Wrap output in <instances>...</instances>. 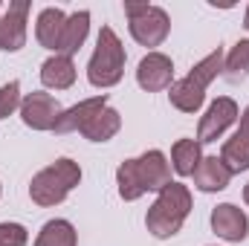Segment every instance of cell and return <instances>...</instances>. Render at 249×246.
<instances>
[{
	"label": "cell",
	"instance_id": "obj_27",
	"mask_svg": "<svg viewBox=\"0 0 249 246\" xmlns=\"http://www.w3.org/2000/svg\"><path fill=\"white\" fill-rule=\"evenodd\" d=\"M0 246H3V244H0Z\"/></svg>",
	"mask_w": 249,
	"mask_h": 246
},
{
	"label": "cell",
	"instance_id": "obj_13",
	"mask_svg": "<svg viewBox=\"0 0 249 246\" xmlns=\"http://www.w3.org/2000/svg\"><path fill=\"white\" fill-rule=\"evenodd\" d=\"M64 26H67V15H64L58 6H50L38 15V23H35V38L44 50H53L58 55L61 50V38H64Z\"/></svg>",
	"mask_w": 249,
	"mask_h": 246
},
{
	"label": "cell",
	"instance_id": "obj_23",
	"mask_svg": "<svg viewBox=\"0 0 249 246\" xmlns=\"http://www.w3.org/2000/svg\"><path fill=\"white\" fill-rule=\"evenodd\" d=\"M29 235L20 223H0V244L3 246H26Z\"/></svg>",
	"mask_w": 249,
	"mask_h": 246
},
{
	"label": "cell",
	"instance_id": "obj_7",
	"mask_svg": "<svg viewBox=\"0 0 249 246\" xmlns=\"http://www.w3.org/2000/svg\"><path fill=\"white\" fill-rule=\"evenodd\" d=\"M235 119H238V105H235V99H229V96L214 99V102L209 105V110L203 113V119H200L197 142L203 145V142H214V139H220V136L226 133V127L235 124Z\"/></svg>",
	"mask_w": 249,
	"mask_h": 246
},
{
	"label": "cell",
	"instance_id": "obj_17",
	"mask_svg": "<svg viewBox=\"0 0 249 246\" xmlns=\"http://www.w3.org/2000/svg\"><path fill=\"white\" fill-rule=\"evenodd\" d=\"M87 32H90V12H72L70 18H67V26H64V38H61V50H58V55H67V58H72L78 50H81V44L87 41Z\"/></svg>",
	"mask_w": 249,
	"mask_h": 246
},
{
	"label": "cell",
	"instance_id": "obj_8",
	"mask_svg": "<svg viewBox=\"0 0 249 246\" xmlns=\"http://www.w3.org/2000/svg\"><path fill=\"white\" fill-rule=\"evenodd\" d=\"M29 9H32L29 0H15L0 15V50L18 53L26 44V18H29Z\"/></svg>",
	"mask_w": 249,
	"mask_h": 246
},
{
	"label": "cell",
	"instance_id": "obj_3",
	"mask_svg": "<svg viewBox=\"0 0 249 246\" xmlns=\"http://www.w3.org/2000/svg\"><path fill=\"white\" fill-rule=\"evenodd\" d=\"M223 61H226V55L217 47L214 53H209L200 64H194V70L188 72L186 78H180V81L171 84V93H168L171 105L177 110H183V113H197L200 105H203V99H206V87L223 72Z\"/></svg>",
	"mask_w": 249,
	"mask_h": 246
},
{
	"label": "cell",
	"instance_id": "obj_6",
	"mask_svg": "<svg viewBox=\"0 0 249 246\" xmlns=\"http://www.w3.org/2000/svg\"><path fill=\"white\" fill-rule=\"evenodd\" d=\"M124 15H127V26H130L133 41L142 44V47H160L168 38V32H171L168 12L160 9V6L127 0L124 3Z\"/></svg>",
	"mask_w": 249,
	"mask_h": 246
},
{
	"label": "cell",
	"instance_id": "obj_5",
	"mask_svg": "<svg viewBox=\"0 0 249 246\" xmlns=\"http://www.w3.org/2000/svg\"><path fill=\"white\" fill-rule=\"evenodd\" d=\"M124 75V47L119 35L110 26H102L99 41H96V53L87 64V78L93 87H113L119 84Z\"/></svg>",
	"mask_w": 249,
	"mask_h": 246
},
{
	"label": "cell",
	"instance_id": "obj_26",
	"mask_svg": "<svg viewBox=\"0 0 249 246\" xmlns=\"http://www.w3.org/2000/svg\"><path fill=\"white\" fill-rule=\"evenodd\" d=\"M244 200H247V206H249V183H247V188H244Z\"/></svg>",
	"mask_w": 249,
	"mask_h": 246
},
{
	"label": "cell",
	"instance_id": "obj_15",
	"mask_svg": "<svg viewBox=\"0 0 249 246\" xmlns=\"http://www.w3.org/2000/svg\"><path fill=\"white\" fill-rule=\"evenodd\" d=\"M220 159H223V165H226L232 174L249 171V130L238 127V130L232 133V139L223 142Z\"/></svg>",
	"mask_w": 249,
	"mask_h": 246
},
{
	"label": "cell",
	"instance_id": "obj_20",
	"mask_svg": "<svg viewBox=\"0 0 249 246\" xmlns=\"http://www.w3.org/2000/svg\"><path fill=\"white\" fill-rule=\"evenodd\" d=\"M75 244H78V238H75V229H72L70 220L44 223V229L35 238V246H75Z\"/></svg>",
	"mask_w": 249,
	"mask_h": 246
},
{
	"label": "cell",
	"instance_id": "obj_25",
	"mask_svg": "<svg viewBox=\"0 0 249 246\" xmlns=\"http://www.w3.org/2000/svg\"><path fill=\"white\" fill-rule=\"evenodd\" d=\"M244 26H247V32H249V6H247V15H244Z\"/></svg>",
	"mask_w": 249,
	"mask_h": 246
},
{
	"label": "cell",
	"instance_id": "obj_24",
	"mask_svg": "<svg viewBox=\"0 0 249 246\" xmlns=\"http://www.w3.org/2000/svg\"><path fill=\"white\" fill-rule=\"evenodd\" d=\"M241 127H244V130H249V107L244 110V116H241Z\"/></svg>",
	"mask_w": 249,
	"mask_h": 246
},
{
	"label": "cell",
	"instance_id": "obj_19",
	"mask_svg": "<svg viewBox=\"0 0 249 246\" xmlns=\"http://www.w3.org/2000/svg\"><path fill=\"white\" fill-rule=\"evenodd\" d=\"M203 154H200V142L197 139H177L171 148V165L180 177H191L194 168L200 165Z\"/></svg>",
	"mask_w": 249,
	"mask_h": 246
},
{
	"label": "cell",
	"instance_id": "obj_16",
	"mask_svg": "<svg viewBox=\"0 0 249 246\" xmlns=\"http://www.w3.org/2000/svg\"><path fill=\"white\" fill-rule=\"evenodd\" d=\"M41 81H44V87H53V90L72 87V81H75V64H72V58H67V55L47 58L41 64Z\"/></svg>",
	"mask_w": 249,
	"mask_h": 246
},
{
	"label": "cell",
	"instance_id": "obj_12",
	"mask_svg": "<svg viewBox=\"0 0 249 246\" xmlns=\"http://www.w3.org/2000/svg\"><path fill=\"white\" fill-rule=\"evenodd\" d=\"M107 107V96L102 93V96H93V99H84V102H78V105H72V107H67L61 110V116H58V122H55V133H72V130H81L84 124L90 122L99 110H105Z\"/></svg>",
	"mask_w": 249,
	"mask_h": 246
},
{
	"label": "cell",
	"instance_id": "obj_1",
	"mask_svg": "<svg viewBox=\"0 0 249 246\" xmlns=\"http://www.w3.org/2000/svg\"><path fill=\"white\" fill-rule=\"evenodd\" d=\"M171 183V165L162 151H145L136 159H124L116 171V185L122 200H139L148 191H162Z\"/></svg>",
	"mask_w": 249,
	"mask_h": 246
},
{
	"label": "cell",
	"instance_id": "obj_2",
	"mask_svg": "<svg viewBox=\"0 0 249 246\" xmlns=\"http://www.w3.org/2000/svg\"><path fill=\"white\" fill-rule=\"evenodd\" d=\"M188 211H191V191L183 183H168L160 191V197L154 200V206L148 209L145 226L160 241L174 238L183 229Z\"/></svg>",
	"mask_w": 249,
	"mask_h": 246
},
{
	"label": "cell",
	"instance_id": "obj_18",
	"mask_svg": "<svg viewBox=\"0 0 249 246\" xmlns=\"http://www.w3.org/2000/svg\"><path fill=\"white\" fill-rule=\"evenodd\" d=\"M119 127H122L119 110L105 107V110H99L90 122L81 127V133H84V139H90V142H107V139H113V136L119 133Z\"/></svg>",
	"mask_w": 249,
	"mask_h": 246
},
{
	"label": "cell",
	"instance_id": "obj_11",
	"mask_svg": "<svg viewBox=\"0 0 249 246\" xmlns=\"http://www.w3.org/2000/svg\"><path fill=\"white\" fill-rule=\"evenodd\" d=\"M212 229H214L217 238H223L229 244H241L249 235V220L244 214V209H238L232 203H220L212 211Z\"/></svg>",
	"mask_w": 249,
	"mask_h": 246
},
{
	"label": "cell",
	"instance_id": "obj_22",
	"mask_svg": "<svg viewBox=\"0 0 249 246\" xmlns=\"http://www.w3.org/2000/svg\"><path fill=\"white\" fill-rule=\"evenodd\" d=\"M20 84L18 81H9L0 87V119H9L15 110H20Z\"/></svg>",
	"mask_w": 249,
	"mask_h": 246
},
{
	"label": "cell",
	"instance_id": "obj_14",
	"mask_svg": "<svg viewBox=\"0 0 249 246\" xmlns=\"http://www.w3.org/2000/svg\"><path fill=\"white\" fill-rule=\"evenodd\" d=\"M191 177H194V185H197L200 191L214 194V191H223V188L229 185L232 171L223 165V159H220V157H203Z\"/></svg>",
	"mask_w": 249,
	"mask_h": 246
},
{
	"label": "cell",
	"instance_id": "obj_10",
	"mask_svg": "<svg viewBox=\"0 0 249 246\" xmlns=\"http://www.w3.org/2000/svg\"><path fill=\"white\" fill-rule=\"evenodd\" d=\"M171 78H174V64L162 53H148L136 67V81L148 93H160V90L171 87Z\"/></svg>",
	"mask_w": 249,
	"mask_h": 246
},
{
	"label": "cell",
	"instance_id": "obj_4",
	"mask_svg": "<svg viewBox=\"0 0 249 246\" xmlns=\"http://www.w3.org/2000/svg\"><path fill=\"white\" fill-rule=\"evenodd\" d=\"M81 183V168H78V162H72V159H55L53 165H47L44 171H38L35 177H32V183H29V197L38 203V206H44V209H50V206H58L67 200V194L75 188V185Z\"/></svg>",
	"mask_w": 249,
	"mask_h": 246
},
{
	"label": "cell",
	"instance_id": "obj_21",
	"mask_svg": "<svg viewBox=\"0 0 249 246\" xmlns=\"http://www.w3.org/2000/svg\"><path fill=\"white\" fill-rule=\"evenodd\" d=\"M223 75L232 84H241L249 78V41H238L232 47V53L223 61Z\"/></svg>",
	"mask_w": 249,
	"mask_h": 246
},
{
	"label": "cell",
	"instance_id": "obj_9",
	"mask_svg": "<svg viewBox=\"0 0 249 246\" xmlns=\"http://www.w3.org/2000/svg\"><path fill=\"white\" fill-rule=\"evenodd\" d=\"M61 116V105L50 93H29L20 102V119L32 130H53Z\"/></svg>",
	"mask_w": 249,
	"mask_h": 246
}]
</instances>
